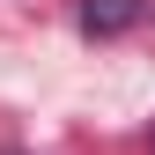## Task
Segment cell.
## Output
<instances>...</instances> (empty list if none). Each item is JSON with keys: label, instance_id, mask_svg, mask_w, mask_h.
I'll return each instance as SVG.
<instances>
[{"label": "cell", "instance_id": "1", "mask_svg": "<svg viewBox=\"0 0 155 155\" xmlns=\"http://www.w3.org/2000/svg\"><path fill=\"white\" fill-rule=\"evenodd\" d=\"M148 15V0H81V37H126Z\"/></svg>", "mask_w": 155, "mask_h": 155}]
</instances>
